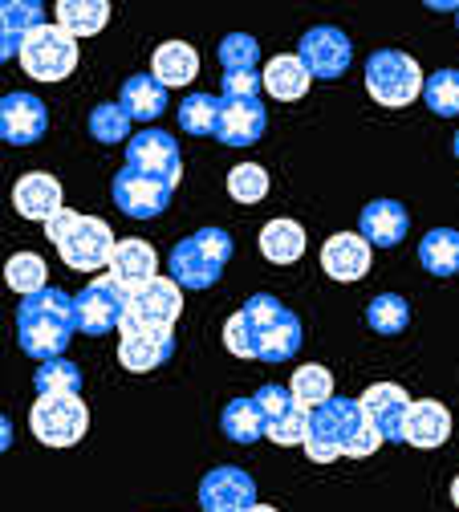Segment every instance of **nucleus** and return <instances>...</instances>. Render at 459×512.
I'll return each mask as SVG.
<instances>
[{
	"label": "nucleus",
	"instance_id": "nucleus-39",
	"mask_svg": "<svg viewBox=\"0 0 459 512\" xmlns=\"http://www.w3.org/2000/svg\"><path fill=\"white\" fill-rule=\"evenodd\" d=\"M90 135L102 143V147H114V143H130V118L118 102H102L90 110Z\"/></svg>",
	"mask_w": 459,
	"mask_h": 512
},
{
	"label": "nucleus",
	"instance_id": "nucleus-38",
	"mask_svg": "<svg viewBox=\"0 0 459 512\" xmlns=\"http://www.w3.org/2000/svg\"><path fill=\"white\" fill-rule=\"evenodd\" d=\"M228 196L236 204H260L269 196V171L260 163H236L228 175Z\"/></svg>",
	"mask_w": 459,
	"mask_h": 512
},
{
	"label": "nucleus",
	"instance_id": "nucleus-36",
	"mask_svg": "<svg viewBox=\"0 0 459 512\" xmlns=\"http://www.w3.org/2000/svg\"><path fill=\"white\" fill-rule=\"evenodd\" d=\"M5 285L13 293H21V297L41 293L49 285V269H45V261L37 252H17V256H9V265H5Z\"/></svg>",
	"mask_w": 459,
	"mask_h": 512
},
{
	"label": "nucleus",
	"instance_id": "nucleus-34",
	"mask_svg": "<svg viewBox=\"0 0 459 512\" xmlns=\"http://www.w3.org/2000/svg\"><path fill=\"white\" fill-rule=\"evenodd\" d=\"M289 395L297 399V407L313 411V407H321V403L334 399V374L325 370V366H317V362L297 366V374H293V382H289Z\"/></svg>",
	"mask_w": 459,
	"mask_h": 512
},
{
	"label": "nucleus",
	"instance_id": "nucleus-45",
	"mask_svg": "<svg viewBox=\"0 0 459 512\" xmlns=\"http://www.w3.org/2000/svg\"><path fill=\"white\" fill-rule=\"evenodd\" d=\"M9 447H13V419L0 415V452H9Z\"/></svg>",
	"mask_w": 459,
	"mask_h": 512
},
{
	"label": "nucleus",
	"instance_id": "nucleus-18",
	"mask_svg": "<svg viewBox=\"0 0 459 512\" xmlns=\"http://www.w3.org/2000/svg\"><path fill=\"white\" fill-rule=\"evenodd\" d=\"M269 131V114L260 98H224L220 106V131L216 139L224 147H252Z\"/></svg>",
	"mask_w": 459,
	"mask_h": 512
},
{
	"label": "nucleus",
	"instance_id": "nucleus-33",
	"mask_svg": "<svg viewBox=\"0 0 459 512\" xmlns=\"http://www.w3.org/2000/svg\"><path fill=\"white\" fill-rule=\"evenodd\" d=\"M366 326H370L374 334H382V338L403 334V330L411 326V305H407V297H399V293H378V297L366 305Z\"/></svg>",
	"mask_w": 459,
	"mask_h": 512
},
{
	"label": "nucleus",
	"instance_id": "nucleus-1",
	"mask_svg": "<svg viewBox=\"0 0 459 512\" xmlns=\"http://www.w3.org/2000/svg\"><path fill=\"white\" fill-rule=\"evenodd\" d=\"M301 447H305V456L313 464H334L338 456L366 460L382 447V435L374 431V423L366 419L358 399L334 395L330 403L309 411V431H305Z\"/></svg>",
	"mask_w": 459,
	"mask_h": 512
},
{
	"label": "nucleus",
	"instance_id": "nucleus-26",
	"mask_svg": "<svg viewBox=\"0 0 459 512\" xmlns=\"http://www.w3.org/2000/svg\"><path fill=\"white\" fill-rule=\"evenodd\" d=\"M118 106L126 110L130 122H155L167 110V86H159L151 74H135V78L122 82Z\"/></svg>",
	"mask_w": 459,
	"mask_h": 512
},
{
	"label": "nucleus",
	"instance_id": "nucleus-5",
	"mask_svg": "<svg viewBox=\"0 0 459 512\" xmlns=\"http://www.w3.org/2000/svg\"><path fill=\"white\" fill-rule=\"evenodd\" d=\"M244 322L252 330V342H256V358L260 362H289L297 358L301 342H305V330H301V317L293 309H285L273 293H252L244 305Z\"/></svg>",
	"mask_w": 459,
	"mask_h": 512
},
{
	"label": "nucleus",
	"instance_id": "nucleus-10",
	"mask_svg": "<svg viewBox=\"0 0 459 512\" xmlns=\"http://www.w3.org/2000/svg\"><path fill=\"white\" fill-rule=\"evenodd\" d=\"M110 196H114V208L130 220H155L171 208V196L175 187H167L163 179H151L135 167H122L110 183Z\"/></svg>",
	"mask_w": 459,
	"mask_h": 512
},
{
	"label": "nucleus",
	"instance_id": "nucleus-32",
	"mask_svg": "<svg viewBox=\"0 0 459 512\" xmlns=\"http://www.w3.org/2000/svg\"><path fill=\"white\" fill-rule=\"evenodd\" d=\"M220 431L232 443H256V439H265V415H260L256 399H232L220 411Z\"/></svg>",
	"mask_w": 459,
	"mask_h": 512
},
{
	"label": "nucleus",
	"instance_id": "nucleus-22",
	"mask_svg": "<svg viewBox=\"0 0 459 512\" xmlns=\"http://www.w3.org/2000/svg\"><path fill=\"white\" fill-rule=\"evenodd\" d=\"M13 204L25 220H37V224H49L65 204H61V183L45 171H29L17 179L13 187Z\"/></svg>",
	"mask_w": 459,
	"mask_h": 512
},
{
	"label": "nucleus",
	"instance_id": "nucleus-6",
	"mask_svg": "<svg viewBox=\"0 0 459 512\" xmlns=\"http://www.w3.org/2000/svg\"><path fill=\"white\" fill-rule=\"evenodd\" d=\"M423 70L411 53L399 49H374L366 57V90L378 106H411L423 98Z\"/></svg>",
	"mask_w": 459,
	"mask_h": 512
},
{
	"label": "nucleus",
	"instance_id": "nucleus-24",
	"mask_svg": "<svg viewBox=\"0 0 459 512\" xmlns=\"http://www.w3.org/2000/svg\"><path fill=\"white\" fill-rule=\"evenodd\" d=\"M451 435V411L435 399H419L411 403L407 411V427H403V443L411 447H423V452H435V447H443Z\"/></svg>",
	"mask_w": 459,
	"mask_h": 512
},
{
	"label": "nucleus",
	"instance_id": "nucleus-15",
	"mask_svg": "<svg viewBox=\"0 0 459 512\" xmlns=\"http://www.w3.org/2000/svg\"><path fill=\"white\" fill-rule=\"evenodd\" d=\"M256 504V480L244 468H212L200 480V508L204 512H248Z\"/></svg>",
	"mask_w": 459,
	"mask_h": 512
},
{
	"label": "nucleus",
	"instance_id": "nucleus-4",
	"mask_svg": "<svg viewBox=\"0 0 459 512\" xmlns=\"http://www.w3.org/2000/svg\"><path fill=\"white\" fill-rule=\"evenodd\" d=\"M232 248L236 244L224 228H200L171 248L167 273L179 289H212L224 277V265L232 261Z\"/></svg>",
	"mask_w": 459,
	"mask_h": 512
},
{
	"label": "nucleus",
	"instance_id": "nucleus-30",
	"mask_svg": "<svg viewBox=\"0 0 459 512\" xmlns=\"http://www.w3.org/2000/svg\"><path fill=\"white\" fill-rule=\"evenodd\" d=\"M106 21H110V5H106V0H61V5H57V25L70 33L74 41L102 33Z\"/></svg>",
	"mask_w": 459,
	"mask_h": 512
},
{
	"label": "nucleus",
	"instance_id": "nucleus-27",
	"mask_svg": "<svg viewBox=\"0 0 459 512\" xmlns=\"http://www.w3.org/2000/svg\"><path fill=\"white\" fill-rule=\"evenodd\" d=\"M260 82H265V90L273 94V98H281V102H297V98H305V90H309V70L301 66V57L297 53H277L269 66H265V74H260Z\"/></svg>",
	"mask_w": 459,
	"mask_h": 512
},
{
	"label": "nucleus",
	"instance_id": "nucleus-7",
	"mask_svg": "<svg viewBox=\"0 0 459 512\" xmlns=\"http://www.w3.org/2000/svg\"><path fill=\"white\" fill-rule=\"evenodd\" d=\"M21 66L37 82H65L78 70V41L61 25H37L21 45Z\"/></svg>",
	"mask_w": 459,
	"mask_h": 512
},
{
	"label": "nucleus",
	"instance_id": "nucleus-3",
	"mask_svg": "<svg viewBox=\"0 0 459 512\" xmlns=\"http://www.w3.org/2000/svg\"><path fill=\"white\" fill-rule=\"evenodd\" d=\"M45 236H49L53 248L61 252L65 269H74V273L110 269V256H114V244H118L106 220L82 216V212H74V208H61V212L45 224Z\"/></svg>",
	"mask_w": 459,
	"mask_h": 512
},
{
	"label": "nucleus",
	"instance_id": "nucleus-35",
	"mask_svg": "<svg viewBox=\"0 0 459 512\" xmlns=\"http://www.w3.org/2000/svg\"><path fill=\"white\" fill-rule=\"evenodd\" d=\"M37 395H78L82 391V366L70 358H49L33 374Z\"/></svg>",
	"mask_w": 459,
	"mask_h": 512
},
{
	"label": "nucleus",
	"instance_id": "nucleus-21",
	"mask_svg": "<svg viewBox=\"0 0 459 512\" xmlns=\"http://www.w3.org/2000/svg\"><path fill=\"white\" fill-rule=\"evenodd\" d=\"M321 269L334 281H362L370 273V244L358 232H338L321 244Z\"/></svg>",
	"mask_w": 459,
	"mask_h": 512
},
{
	"label": "nucleus",
	"instance_id": "nucleus-8",
	"mask_svg": "<svg viewBox=\"0 0 459 512\" xmlns=\"http://www.w3.org/2000/svg\"><path fill=\"white\" fill-rule=\"evenodd\" d=\"M29 427L45 447H74L90 427V411L78 395H37Z\"/></svg>",
	"mask_w": 459,
	"mask_h": 512
},
{
	"label": "nucleus",
	"instance_id": "nucleus-2",
	"mask_svg": "<svg viewBox=\"0 0 459 512\" xmlns=\"http://www.w3.org/2000/svg\"><path fill=\"white\" fill-rule=\"evenodd\" d=\"M78 334L74 326V301L70 293H61L53 285H45L41 293L21 297L17 305V342L29 358H61L70 350V338Z\"/></svg>",
	"mask_w": 459,
	"mask_h": 512
},
{
	"label": "nucleus",
	"instance_id": "nucleus-29",
	"mask_svg": "<svg viewBox=\"0 0 459 512\" xmlns=\"http://www.w3.org/2000/svg\"><path fill=\"white\" fill-rule=\"evenodd\" d=\"M419 265L431 277H459V232L455 228H431L419 240Z\"/></svg>",
	"mask_w": 459,
	"mask_h": 512
},
{
	"label": "nucleus",
	"instance_id": "nucleus-44",
	"mask_svg": "<svg viewBox=\"0 0 459 512\" xmlns=\"http://www.w3.org/2000/svg\"><path fill=\"white\" fill-rule=\"evenodd\" d=\"M224 98H256L260 94V74L256 70H240V74H224Z\"/></svg>",
	"mask_w": 459,
	"mask_h": 512
},
{
	"label": "nucleus",
	"instance_id": "nucleus-11",
	"mask_svg": "<svg viewBox=\"0 0 459 512\" xmlns=\"http://www.w3.org/2000/svg\"><path fill=\"white\" fill-rule=\"evenodd\" d=\"M183 313V289L171 277H155L143 289H135L126 297V317L122 326H155V330H171ZM118 326V330H122Z\"/></svg>",
	"mask_w": 459,
	"mask_h": 512
},
{
	"label": "nucleus",
	"instance_id": "nucleus-43",
	"mask_svg": "<svg viewBox=\"0 0 459 512\" xmlns=\"http://www.w3.org/2000/svg\"><path fill=\"white\" fill-rule=\"evenodd\" d=\"M224 346H228L236 358H256V342H252V330H248V322H244L240 309L224 322Z\"/></svg>",
	"mask_w": 459,
	"mask_h": 512
},
{
	"label": "nucleus",
	"instance_id": "nucleus-48",
	"mask_svg": "<svg viewBox=\"0 0 459 512\" xmlns=\"http://www.w3.org/2000/svg\"><path fill=\"white\" fill-rule=\"evenodd\" d=\"M451 147H455V159H459V131H455V143Z\"/></svg>",
	"mask_w": 459,
	"mask_h": 512
},
{
	"label": "nucleus",
	"instance_id": "nucleus-47",
	"mask_svg": "<svg viewBox=\"0 0 459 512\" xmlns=\"http://www.w3.org/2000/svg\"><path fill=\"white\" fill-rule=\"evenodd\" d=\"M248 512H277V508H273V504H252Z\"/></svg>",
	"mask_w": 459,
	"mask_h": 512
},
{
	"label": "nucleus",
	"instance_id": "nucleus-9",
	"mask_svg": "<svg viewBox=\"0 0 459 512\" xmlns=\"http://www.w3.org/2000/svg\"><path fill=\"white\" fill-rule=\"evenodd\" d=\"M126 289L114 285L110 277H98L90 281L78 297H74V326L78 334H90V338H102L110 330L122 326V317H126Z\"/></svg>",
	"mask_w": 459,
	"mask_h": 512
},
{
	"label": "nucleus",
	"instance_id": "nucleus-14",
	"mask_svg": "<svg viewBox=\"0 0 459 512\" xmlns=\"http://www.w3.org/2000/svg\"><path fill=\"white\" fill-rule=\"evenodd\" d=\"M45 131H49V110L41 98L25 90L0 98V139L9 147H33L45 139Z\"/></svg>",
	"mask_w": 459,
	"mask_h": 512
},
{
	"label": "nucleus",
	"instance_id": "nucleus-13",
	"mask_svg": "<svg viewBox=\"0 0 459 512\" xmlns=\"http://www.w3.org/2000/svg\"><path fill=\"white\" fill-rule=\"evenodd\" d=\"M126 167H135V171H143V175L163 179L167 187H175L179 175H183V155H179L175 135L155 131V126H151V131H139L135 139L126 143Z\"/></svg>",
	"mask_w": 459,
	"mask_h": 512
},
{
	"label": "nucleus",
	"instance_id": "nucleus-49",
	"mask_svg": "<svg viewBox=\"0 0 459 512\" xmlns=\"http://www.w3.org/2000/svg\"><path fill=\"white\" fill-rule=\"evenodd\" d=\"M455 29H459V9H455Z\"/></svg>",
	"mask_w": 459,
	"mask_h": 512
},
{
	"label": "nucleus",
	"instance_id": "nucleus-20",
	"mask_svg": "<svg viewBox=\"0 0 459 512\" xmlns=\"http://www.w3.org/2000/svg\"><path fill=\"white\" fill-rule=\"evenodd\" d=\"M407 232H411V216L399 200H374L358 216V236L374 248H395L407 240Z\"/></svg>",
	"mask_w": 459,
	"mask_h": 512
},
{
	"label": "nucleus",
	"instance_id": "nucleus-37",
	"mask_svg": "<svg viewBox=\"0 0 459 512\" xmlns=\"http://www.w3.org/2000/svg\"><path fill=\"white\" fill-rule=\"evenodd\" d=\"M423 102L439 118H459V70H435L423 82Z\"/></svg>",
	"mask_w": 459,
	"mask_h": 512
},
{
	"label": "nucleus",
	"instance_id": "nucleus-23",
	"mask_svg": "<svg viewBox=\"0 0 459 512\" xmlns=\"http://www.w3.org/2000/svg\"><path fill=\"white\" fill-rule=\"evenodd\" d=\"M37 25H45L41 0H0V61L21 57V45Z\"/></svg>",
	"mask_w": 459,
	"mask_h": 512
},
{
	"label": "nucleus",
	"instance_id": "nucleus-41",
	"mask_svg": "<svg viewBox=\"0 0 459 512\" xmlns=\"http://www.w3.org/2000/svg\"><path fill=\"white\" fill-rule=\"evenodd\" d=\"M305 431H309V411H305V407H289L281 419H273V423L265 427V435H269L273 443H281V447L305 443Z\"/></svg>",
	"mask_w": 459,
	"mask_h": 512
},
{
	"label": "nucleus",
	"instance_id": "nucleus-31",
	"mask_svg": "<svg viewBox=\"0 0 459 512\" xmlns=\"http://www.w3.org/2000/svg\"><path fill=\"white\" fill-rule=\"evenodd\" d=\"M220 106H224V98H216V94H187L183 102H179V131H187V135H195V139H216V131H220Z\"/></svg>",
	"mask_w": 459,
	"mask_h": 512
},
{
	"label": "nucleus",
	"instance_id": "nucleus-12",
	"mask_svg": "<svg viewBox=\"0 0 459 512\" xmlns=\"http://www.w3.org/2000/svg\"><path fill=\"white\" fill-rule=\"evenodd\" d=\"M301 66L309 70V78H321V82H338L346 70H350V61H354V45L342 29L334 25H317L301 37Z\"/></svg>",
	"mask_w": 459,
	"mask_h": 512
},
{
	"label": "nucleus",
	"instance_id": "nucleus-17",
	"mask_svg": "<svg viewBox=\"0 0 459 512\" xmlns=\"http://www.w3.org/2000/svg\"><path fill=\"white\" fill-rule=\"evenodd\" d=\"M175 354V334L171 330H155V326H122V342H118V362L135 374H147L155 366H163Z\"/></svg>",
	"mask_w": 459,
	"mask_h": 512
},
{
	"label": "nucleus",
	"instance_id": "nucleus-28",
	"mask_svg": "<svg viewBox=\"0 0 459 512\" xmlns=\"http://www.w3.org/2000/svg\"><path fill=\"white\" fill-rule=\"evenodd\" d=\"M260 252H265V261L273 265H293L305 256V228L297 220H269L265 232H260Z\"/></svg>",
	"mask_w": 459,
	"mask_h": 512
},
{
	"label": "nucleus",
	"instance_id": "nucleus-19",
	"mask_svg": "<svg viewBox=\"0 0 459 512\" xmlns=\"http://www.w3.org/2000/svg\"><path fill=\"white\" fill-rule=\"evenodd\" d=\"M106 277H110L114 285H122L126 293H135V289H143L147 281L159 277V256H155V248H151L147 240H135V236L118 240Z\"/></svg>",
	"mask_w": 459,
	"mask_h": 512
},
{
	"label": "nucleus",
	"instance_id": "nucleus-16",
	"mask_svg": "<svg viewBox=\"0 0 459 512\" xmlns=\"http://www.w3.org/2000/svg\"><path fill=\"white\" fill-rule=\"evenodd\" d=\"M366 419L374 423V431L382 435V443H403V427H407V411H411V395L399 382H374V387L358 399Z\"/></svg>",
	"mask_w": 459,
	"mask_h": 512
},
{
	"label": "nucleus",
	"instance_id": "nucleus-40",
	"mask_svg": "<svg viewBox=\"0 0 459 512\" xmlns=\"http://www.w3.org/2000/svg\"><path fill=\"white\" fill-rule=\"evenodd\" d=\"M216 57H220V66H224V74L256 70V66H260V45H256V37H248V33H228V37L220 41Z\"/></svg>",
	"mask_w": 459,
	"mask_h": 512
},
{
	"label": "nucleus",
	"instance_id": "nucleus-46",
	"mask_svg": "<svg viewBox=\"0 0 459 512\" xmlns=\"http://www.w3.org/2000/svg\"><path fill=\"white\" fill-rule=\"evenodd\" d=\"M451 500H455V508H459V476L451 480Z\"/></svg>",
	"mask_w": 459,
	"mask_h": 512
},
{
	"label": "nucleus",
	"instance_id": "nucleus-42",
	"mask_svg": "<svg viewBox=\"0 0 459 512\" xmlns=\"http://www.w3.org/2000/svg\"><path fill=\"white\" fill-rule=\"evenodd\" d=\"M252 399H256L260 415H265V427H269L273 419H281L289 407H297V399L289 395V387H277V382H265V387H260Z\"/></svg>",
	"mask_w": 459,
	"mask_h": 512
},
{
	"label": "nucleus",
	"instance_id": "nucleus-25",
	"mask_svg": "<svg viewBox=\"0 0 459 512\" xmlns=\"http://www.w3.org/2000/svg\"><path fill=\"white\" fill-rule=\"evenodd\" d=\"M195 74H200V53H195L187 41H167L155 49L151 57V78L159 86H191Z\"/></svg>",
	"mask_w": 459,
	"mask_h": 512
}]
</instances>
